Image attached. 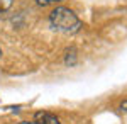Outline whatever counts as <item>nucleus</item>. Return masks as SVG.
Wrapping results in <instances>:
<instances>
[{"mask_svg":"<svg viewBox=\"0 0 127 124\" xmlns=\"http://www.w3.org/2000/svg\"><path fill=\"white\" fill-rule=\"evenodd\" d=\"M49 24L51 27L63 34H75L81 29V22L73 10L66 7H58L49 14Z\"/></svg>","mask_w":127,"mask_h":124,"instance_id":"f257e3e1","label":"nucleus"},{"mask_svg":"<svg viewBox=\"0 0 127 124\" xmlns=\"http://www.w3.org/2000/svg\"><path fill=\"white\" fill-rule=\"evenodd\" d=\"M37 2V5H51V3H56V2H61V0H36Z\"/></svg>","mask_w":127,"mask_h":124,"instance_id":"20e7f679","label":"nucleus"},{"mask_svg":"<svg viewBox=\"0 0 127 124\" xmlns=\"http://www.w3.org/2000/svg\"><path fill=\"white\" fill-rule=\"evenodd\" d=\"M12 7V0H0V14Z\"/></svg>","mask_w":127,"mask_h":124,"instance_id":"7ed1b4c3","label":"nucleus"},{"mask_svg":"<svg viewBox=\"0 0 127 124\" xmlns=\"http://www.w3.org/2000/svg\"><path fill=\"white\" fill-rule=\"evenodd\" d=\"M19 124H34V121H22V123H19Z\"/></svg>","mask_w":127,"mask_h":124,"instance_id":"39448f33","label":"nucleus"},{"mask_svg":"<svg viewBox=\"0 0 127 124\" xmlns=\"http://www.w3.org/2000/svg\"><path fill=\"white\" fill-rule=\"evenodd\" d=\"M34 124H61L58 121V117H54L53 114L48 112H37L34 116Z\"/></svg>","mask_w":127,"mask_h":124,"instance_id":"f03ea898","label":"nucleus"},{"mask_svg":"<svg viewBox=\"0 0 127 124\" xmlns=\"http://www.w3.org/2000/svg\"><path fill=\"white\" fill-rule=\"evenodd\" d=\"M0 56H2V49H0Z\"/></svg>","mask_w":127,"mask_h":124,"instance_id":"423d86ee","label":"nucleus"}]
</instances>
